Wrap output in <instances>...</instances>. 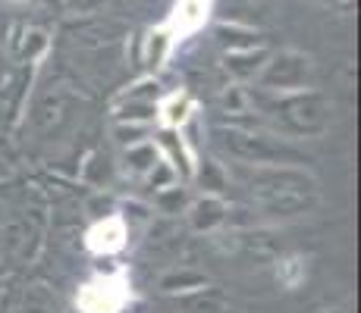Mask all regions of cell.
Instances as JSON below:
<instances>
[{
  "mask_svg": "<svg viewBox=\"0 0 361 313\" xmlns=\"http://www.w3.org/2000/svg\"><path fill=\"white\" fill-rule=\"evenodd\" d=\"M151 166H154V148H151V144H138V148H129V154H126V170H132L135 176H145Z\"/></svg>",
  "mask_w": 361,
  "mask_h": 313,
  "instance_id": "obj_6",
  "label": "cell"
},
{
  "mask_svg": "<svg viewBox=\"0 0 361 313\" xmlns=\"http://www.w3.org/2000/svg\"><path fill=\"white\" fill-rule=\"evenodd\" d=\"M120 307H123V285L114 279L85 285V291H82V310L85 313H116Z\"/></svg>",
  "mask_w": 361,
  "mask_h": 313,
  "instance_id": "obj_1",
  "label": "cell"
},
{
  "mask_svg": "<svg viewBox=\"0 0 361 313\" xmlns=\"http://www.w3.org/2000/svg\"><path fill=\"white\" fill-rule=\"evenodd\" d=\"M185 110H192L189 94H173L170 101H164V107H161L164 122H166V125H179V122H185V116H189Z\"/></svg>",
  "mask_w": 361,
  "mask_h": 313,
  "instance_id": "obj_5",
  "label": "cell"
},
{
  "mask_svg": "<svg viewBox=\"0 0 361 313\" xmlns=\"http://www.w3.org/2000/svg\"><path fill=\"white\" fill-rule=\"evenodd\" d=\"M123 245H126V226H123L120 217H107L88 232V248L94 254H114Z\"/></svg>",
  "mask_w": 361,
  "mask_h": 313,
  "instance_id": "obj_3",
  "label": "cell"
},
{
  "mask_svg": "<svg viewBox=\"0 0 361 313\" xmlns=\"http://www.w3.org/2000/svg\"><path fill=\"white\" fill-rule=\"evenodd\" d=\"M207 6L211 0H179L176 10H173V19H170V41H183V34L195 32L201 23L207 19Z\"/></svg>",
  "mask_w": 361,
  "mask_h": 313,
  "instance_id": "obj_2",
  "label": "cell"
},
{
  "mask_svg": "<svg viewBox=\"0 0 361 313\" xmlns=\"http://www.w3.org/2000/svg\"><path fill=\"white\" fill-rule=\"evenodd\" d=\"M189 219H192V229H198V232H211V229H217L220 222L226 219V204L220 198H214V194H204L201 200L192 204Z\"/></svg>",
  "mask_w": 361,
  "mask_h": 313,
  "instance_id": "obj_4",
  "label": "cell"
}]
</instances>
